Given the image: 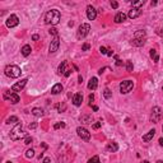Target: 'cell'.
Instances as JSON below:
<instances>
[{"label": "cell", "mask_w": 163, "mask_h": 163, "mask_svg": "<svg viewBox=\"0 0 163 163\" xmlns=\"http://www.w3.org/2000/svg\"><path fill=\"white\" fill-rule=\"evenodd\" d=\"M60 18H61V15H60V12L58 9H51L45 15V22L47 24H51V26H56L60 22Z\"/></svg>", "instance_id": "6da1fadb"}, {"label": "cell", "mask_w": 163, "mask_h": 163, "mask_svg": "<svg viewBox=\"0 0 163 163\" xmlns=\"http://www.w3.org/2000/svg\"><path fill=\"white\" fill-rule=\"evenodd\" d=\"M22 126H23V124H22V122H18V124L13 128V130L10 131V134H9L10 139L12 140H21V139H23V138H27V134L22 130Z\"/></svg>", "instance_id": "7a4b0ae2"}, {"label": "cell", "mask_w": 163, "mask_h": 163, "mask_svg": "<svg viewBox=\"0 0 163 163\" xmlns=\"http://www.w3.org/2000/svg\"><path fill=\"white\" fill-rule=\"evenodd\" d=\"M5 74L9 77V78H19L21 74H22V70L19 66L17 65H8L5 68Z\"/></svg>", "instance_id": "3957f363"}, {"label": "cell", "mask_w": 163, "mask_h": 163, "mask_svg": "<svg viewBox=\"0 0 163 163\" xmlns=\"http://www.w3.org/2000/svg\"><path fill=\"white\" fill-rule=\"evenodd\" d=\"M89 31H91V26L88 23H83L79 26V28H78V33H77V37L82 40V38H84L85 36L89 33Z\"/></svg>", "instance_id": "277c9868"}, {"label": "cell", "mask_w": 163, "mask_h": 163, "mask_svg": "<svg viewBox=\"0 0 163 163\" xmlns=\"http://www.w3.org/2000/svg\"><path fill=\"white\" fill-rule=\"evenodd\" d=\"M134 88V83L133 80H124L120 84V92L122 94H128L129 92H131V89Z\"/></svg>", "instance_id": "5b68a950"}, {"label": "cell", "mask_w": 163, "mask_h": 163, "mask_svg": "<svg viewBox=\"0 0 163 163\" xmlns=\"http://www.w3.org/2000/svg\"><path fill=\"white\" fill-rule=\"evenodd\" d=\"M7 27L8 28H13V27H17L18 24H19V18L15 15V14H12V15H9L8 17V19H7Z\"/></svg>", "instance_id": "8992f818"}, {"label": "cell", "mask_w": 163, "mask_h": 163, "mask_svg": "<svg viewBox=\"0 0 163 163\" xmlns=\"http://www.w3.org/2000/svg\"><path fill=\"white\" fill-rule=\"evenodd\" d=\"M77 133H78V136L79 138H82L83 140H88L91 139V133L87 130L85 128H82V126H79V128L77 129Z\"/></svg>", "instance_id": "52a82bcc"}, {"label": "cell", "mask_w": 163, "mask_h": 163, "mask_svg": "<svg viewBox=\"0 0 163 163\" xmlns=\"http://www.w3.org/2000/svg\"><path fill=\"white\" fill-rule=\"evenodd\" d=\"M159 118H161V108H159L158 106H155V107H153V110H152L151 121L152 122H158Z\"/></svg>", "instance_id": "ba28073f"}, {"label": "cell", "mask_w": 163, "mask_h": 163, "mask_svg": "<svg viewBox=\"0 0 163 163\" xmlns=\"http://www.w3.org/2000/svg\"><path fill=\"white\" fill-rule=\"evenodd\" d=\"M59 46H60V38H59V36H56V37H54V40H52L51 43H50V47H48L50 52H51V54H52V52H56Z\"/></svg>", "instance_id": "9c48e42d"}, {"label": "cell", "mask_w": 163, "mask_h": 163, "mask_svg": "<svg viewBox=\"0 0 163 163\" xmlns=\"http://www.w3.org/2000/svg\"><path fill=\"white\" fill-rule=\"evenodd\" d=\"M27 79H22L21 82H18V83H15V84H13L12 87V91L15 93V92H21L22 89H23L24 87H26V84H27Z\"/></svg>", "instance_id": "30bf717a"}, {"label": "cell", "mask_w": 163, "mask_h": 163, "mask_svg": "<svg viewBox=\"0 0 163 163\" xmlns=\"http://www.w3.org/2000/svg\"><path fill=\"white\" fill-rule=\"evenodd\" d=\"M4 98L5 99H9L12 105H15L19 102V96L17 93H5L4 94Z\"/></svg>", "instance_id": "8fae6325"}, {"label": "cell", "mask_w": 163, "mask_h": 163, "mask_svg": "<svg viewBox=\"0 0 163 163\" xmlns=\"http://www.w3.org/2000/svg\"><path fill=\"white\" fill-rule=\"evenodd\" d=\"M87 17H88L89 21H94L96 17H97V10L94 9L92 5H88V7H87Z\"/></svg>", "instance_id": "7c38bea8"}, {"label": "cell", "mask_w": 163, "mask_h": 163, "mask_svg": "<svg viewBox=\"0 0 163 163\" xmlns=\"http://www.w3.org/2000/svg\"><path fill=\"white\" fill-rule=\"evenodd\" d=\"M140 14H141V10L140 9H136V8H131L130 10H129V14L128 17L129 18H131V19H135V18H138Z\"/></svg>", "instance_id": "4fadbf2b"}, {"label": "cell", "mask_w": 163, "mask_h": 163, "mask_svg": "<svg viewBox=\"0 0 163 163\" xmlns=\"http://www.w3.org/2000/svg\"><path fill=\"white\" fill-rule=\"evenodd\" d=\"M83 102V94L82 93H75L73 97V103L75 106H80Z\"/></svg>", "instance_id": "5bb4252c"}, {"label": "cell", "mask_w": 163, "mask_h": 163, "mask_svg": "<svg viewBox=\"0 0 163 163\" xmlns=\"http://www.w3.org/2000/svg\"><path fill=\"white\" fill-rule=\"evenodd\" d=\"M97 87H98V79H97V78H91V80L88 83V89L96 91Z\"/></svg>", "instance_id": "9a60e30c"}, {"label": "cell", "mask_w": 163, "mask_h": 163, "mask_svg": "<svg viewBox=\"0 0 163 163\" xmlns=\"http://www.w3.org/2000/svg\"><path fill=\"white\" fill-rule=\"evenodd\" d=\"M154 135H155V130L152 129V130H149L145 135H143V140H144V141H151V140L154 138Z\"/></svg>", "instance_id": "2e32d148"}, {"label": "cell", "mask_w": 163, "mask_h": 163, "mask_svg": "<svg viewBox=\"0 0 163 163\" xmlns=\"http://www.w3.org/2000/svg\"><path fill=\"white\" fill-rule=\"evenodd\" d=\"M62 92V85L60 84V83H58V84H55L54 87H52V89H51V93L52 94H59V93H61Z\"/></svg>", "instance_id": "e0dca14e"}, {"label": "cell", "mask_w": 163, "mask_h": 163, "mask_svg": "<svg viewBox=\"0 0 163 163\" xmlns=\"http://www.w3.org/2000/svg\"><path fill=\"white\" fill-rule=\"evenodd\" d=\"M107 151L108 152H117L118 151V145H117V143H115V141H111V143H108L107 144Z\"/></svg>", "instance_id": "ac0fdd59"}, {"label": "cell", "mask_w": 163, "mask_h": 163, "mask_svg": "<svg viewBox=\"0 0 163 163\" xmlns=\"http://www.w3.org/2000/svg\"><path fill=\"white\" fill-rule=\"evenodd\" d=\"M125 19H126V14H124V13H117L115 15V23H121Z\"/></svg>", "instance_id": "d6986e66"}, {"label": "cell", "mask_w": 163, "mask_h": 163, "mask_svg": "<svg viewBox=\"0 0 163 163\" xmlns=\"http://www.w3.org/2000/svg\"><path fill=\"white\" fill-rule=\"evenodd\" d=\"M144 43H145V41H144L143 38H134V40H131V45H133V46L140 47V46H143Z\"/></svg>", "instance_id": "ffe728a7"}, {"label": "cell", "mask_w": 163, "mask_h": 163, "mask_svg": "<svg viewBox=\"0 0 163 163\" xmlns=\"http://www.w3.org/2000/svg\"><path fill=\"white\" fill-rule=\"evenodd\" d=\"M92 116L91 115H84V116L80 117V122H83V124H85V125H88V124H92Z\"/></svg>", "instance_id": "44dd1931"}, {"label": "cell", "mask_w": 163, "mask_h": 163, "mask_svg": "<svg viewBox=\"0 0 163 163\" xmlns=\"http://www.w3.org/2000/svg\"><path fill=\"white\" fill-rule=\"evenodd\" d=\"M21 51H22V55H23V56H28V55L31 54L32 48H31L29 45H24V46L22 47V50H21Z\"/></svg>", "instance_id": "7402d4cb"}, {"label": "cell", "mask_w": 163, "mask_h": 163, "mask_svg": "<svg viewBox=\"0 0 163 163\" xmlns=\"http://www.w3.org/2000/svg\"><path fill=\"white\" fill-rule=\"evenodd\" d=\"M32 115L36 117H41L42 115H43V110L42 108H38V107H36V108H33L32 110Z\"/></svg>", "instance_id": "603a6c76"}, {"label": "cell", "mask_w": 163, "mask_h": 163, "mask_svg": "<svg viewBox=\"0 0 163 163\" xmlns=\"http://www.w3.org/2000/svg\"><path fill=\"white\" fill-rule=\"evenodd\" d=\"M151 58L153 59L154 62H158V61H159V55H158V52H157L154 48H152L151 50Z\"/></svg>", "instance_id": "cb8c5ba5"}, {"label": "cell", "mask_w": 163, "mask_h": 163, "mask_svg": "<svg viewBox=\"0 0 163 163\" xmlns=\"http://www.w3.org/2000/svg\"><path fill=\"white\" fill-rule=\"evenodd\" d=\"M65 66H66V61H62V62L59 65L58 73L60 74V75H61V74H65V73H64V71H66V70H65Z\"/></svg>", "instance_id": "d4e9b609"}, {"label": "cell", "mask_w": 163, "mask_h": 163, "mask_svg": "<svg viewBox=\"0 0 163 163\" xmlns=\"http://www.w3.org/2000/svg\"><path fill=\"white\" fill-rule=\"evenodd\" d=\"M18 122H19V120L17 116H10L7 120V124H18Z\"/></svg>", "instance_id": "484cf974"}, {"label": "cell", "mask_w": 163, "mask_h": 163, "mask_svg": "<svg viewBox=\"0 0 163 163\" xmlns=\"http://www.w3.org/2000/svg\"><path fill=\"white\" fill-rule=\"evenodd\" d=\"M134 38H145V31H138V32H135V36H134Z\"/></svg>", "instance_id": "4316f807"}, {"label": "cell", "mask_w": 163, "mask_h": 163, "mask_svg": "<svg viewBox=\"0 0 163 163\" xmlns=\"http://www.w3.org/2000/svg\"><path fill=\"white\" fill-rule=\"evenodd\" d=\"M103 96H105V98H106V99H110V98L112 97V92H111L110 89H107V88H106V89H105V92H103Z\"/></svg>", "instance_id": "83f0119b"}, {"label": "cell", "mask_w": 163, "mask_h": 163, "mask_svg": "<svg viewBox=\"0 0 163 163\" xmlns=\"http://www.w3.org/2000/svg\"><path fill=\"white\" fill-rule=\"evenodd\" d=\"M144 0H140V1H135V3H133V8H136V9H139V7L141 5H144Z\"/></svg>", "instance_id": "f1b7e54d"}, {"label": "cell", "mask_w": 163, "mask_h": 163, "mask_svg": "<svg viewBox=\"0 0 163 163\" xmlns=\"http://www.w3.org/2000/svg\"><path fill=\"white\" fill-rule=\"evenodd\" d=\"M26 157L27 158H33L35 157V151L33 149H28V151L26 152Z\"/></svg>", "instance_id": "f546056e"}, {"label": "cell", "mask_w": 163, "mask_h": 163, "mask_svg": "<svg viewBox=\"0 0 163 163\" xmlns=\"http://www.w3.org/2000/svg\"><path fill=\"white\" fill-rule=\"evenodd\" d=\"M65 110H66V105H65V103H60V105L58 106V111L60 112V114H61V112H64Z\"/></svg>", "instance_id": "4dcf8cb0"}, {"label": "cell", "mask_w": 163, "mask_h": 163, "mask_svg": "<svg viewBox=\"0 0 163 163\" xmlns=\"http://www.w3.org/2000/svg\"><path fill=\"white\" fill-rule=\"evenodd\" d=\"M88 163H101L99 162V157H98V155H94L93 158H91V159L88 161Z\"/></svg>", "instance_id": "1f68e13d"}, {"label": "cell", "mask_w": 163, "mask_h": 163, "mask_svg": "<svg viewBox=\"0 0 163 163\" xmlns=\"http://www.w3.org/2000/svg\"><path fill=\"white\" fill-rule=\"evenodd\" d=\"M133 68H134V66H133V62H131V61H126V70L131 73V71H133Z\"/></svg>", "instance_id": "d6a6232c"}, {"label": "cell", "mask_w": 163, "mask_h": 163, "mask_svg": "<svg viewBox=\"0 0 163 163\" xmlns=\"http://www.w3.org/2000/svg\"><path fill=\"white\" fill-rule=\"evenodd\" d=\"M60 128H65V122H58V124L54 125V129H55V130H58V129H60Z\"/></svg>", "instance_id": "836d02e7"}, {"label": "cell", "mask_w": 163, "mask_h": 163, "mask_svg": "<svg viewBox=\"0 0 163 163\" xmlns=\"http://www.w3.org/2000/svg\"><path fill=\"white\" fill-rule=\"evenodd\" d=\"M48 32H50V35H54V36H55V37H56V36H58V29H56V28H55V27H51V28H50V31H48Z\"/></svg>", "instance_id": "e575fe53"}, {"label": "cell", "mask_w": 163, "mask_h": 163, "mask_svg": "<svg viewBox=\"0 0 163 163\" xmlns=\"http://www.w3.org/2000/svg\"><path fill=\"white\" fill-rule=\"evenodd\" d=\"M91 48V45L89 43H83V46H82V51H88Z\"/></svg>", "instance_id": "d590c367"}, {"label": "cell", "mask_w": 163, "mask_h": 163, "mask_svg": "<svg viewBox=\"0 0 163 163\" xmlns=\"http://www.w3.org/2000/svg\"><path fill=\"white\" fill-rule=\"evenodd\" d=\"M32 141H33V139H32L31 136H27V138L24 139V144H27V145H28V144H31Z\"/></svg>", "instance_id": "8d00e7d4"}, {"label": "cell", "mask_w": 163, "mask_h": 163, "mask_svg": "<svg viewBox=\"0 0 163 163\" xmlns=\"http://www.w3.org/2000/svg\"><path fill=\"white\" fill-rule=\"evenodd\" d=\"M101 126H102V122H96V124H93V125H92V128H93L94 130H97V129H99V128H101Z\"/></svg>", "instance_id": "74e56055"}, {"label": "cell", "mask_w": 163, "mask_h": 163, "mask_svg": "<svg viewBox=\"0 0 163 163\" xmlns=\"http://www.w3.org/2000/svg\"><path fill=\"white\" fill-rule=\"evenodd\" d=\"M111 7H112L114 9H117V8H118V3H117V1H111Z\"/></svg>", "instance_id": "f35d334b"}, {"label": "cell", "mask_w": 163, "mask_h": 163, "mask_svg": "<svg viewBox=\"0 0 163 163\" xmlns=\"http://www.w3.org/2000/svg\"><path fill=\"white\" fill-rule=\"evenodd\" d=\"M99 51H101V54H103V55H107V52H108V51H107V48H106V47H101V48H99Z\"/></svg>", "instance_id": "ab89813d"}, {"label": "cell", "mask_w": 163, "mask_h": 163, "mask_svg": "<svg viewBox=\"0 0 163 163\" xmlns=\"http://www.w3.org/2000/svg\"><path fill=\"white\" fill-rule=\"evenodd\" d=\"M88 99H89V106H92V102L94 101V96H93V94H89Z\"/></svg>", "instance_id": "60d3db41"}, {"label": "cell", "mask_w": 163, "mask_h": 163, "mask_svg": "<svg viewBox=\"0 0 163 163\" xmlns=\"http://www.w3.org/2000/svg\"><path fill=\"white\" fill-rule=\"evenodd\" d=\"M28 128L31 129V130H33V129L37 128V122H32V124H29V126Z\"/></svg>", "instance_id": "b9f144b4"}, {"label": "cell", "mask_w": 163, "mask_h": 163, "mask_svg": "<svg viewBox=\"0 0 163 163\" xmlns=\"http://www.w3.org/2000/svg\"><path fill=\"white\" fill-rule=\"evenodd\" d=\"M38 38H40V36H38V35H33V36H32V40H33V41H37Z\"/></svg>", "instance_id": "7bdbcfd3"}, {"label": "cell", "mask_w": 163, "mask_h": 163, "mask_svg": "<svg viewBox=\"0 0 163 163\" xmlns=\"http://www.w3.org/2000/svg\"><path fill=\"white\" fill-rule=\"evenodd\" d=\"M50 162H51V159H50L48 157H46V158L43 159V163H50Z\"/></svg>", "instance_id": "ee69618b"}, {"label": "cell", "mask_w": 163, "mask_h": 163, "mask_svg": "<svg viewBox=\"0 0 163 163\" xmlns=\"http://www.w3.org/2000/svg\"><path fill=\"white\" fill-rule=\"evenodd\" d=\"M112 55H114V51L108 50V52H107V56H112Z\"/></svg>", "instance_id": "f6af8a7d"}, {"label": "cell", "mask_w": 163, "mask_h": 163, "mask_svg": "<svg viewBox=\"0 0 163 163\" xmlns=\"http://www.w3.org/2000/svg\"><path fill=\"white\" fill-rule=\"evenodd\" d=\"M70 73H71V70H66V71H65V77H69Z\"/></svg>", "instance_id": "bcb514c9"}, {"label": "cell", "mask_w": 163, "mask_h": 163, "mask_svg": "<svg viewBox=\"0 0 163 163\" xmlns=\"http://www.w3.org/2000/svg\"><path fill=\"white\" fill-rule=\"evenodd\" d=\"M157 4H158V3H157V1H152V3H151V5H152V7H155V5H157Z\"/></svg>", "instance_id": "7dc6e473"}, {"label": "cell", "mask_w": 163, "mask_h": 163, "mask_svg": "<svg viewBox=\"0 0 163 163\" xmlns=\"http://www.w3.org/2000/svg\"><path fill=\"white\" fill-rule=\"evenodd\" d=\"M159 145H161V147H163V138H161V139H159Z\"/></svg>", "instance_id": "c3c4849f"}, {"label": "cell", "mask_w": 163, "mask_h": 163, "mask_svg": "<svg viewBox=\"0 0 163 163\" xmlns=\"http://www.w3.org/2000/svg\"><path fill=\"white\" fill-rule=\"evenodd\" d=\"M78 80H79V83H82V82H83V77H82V75H79V78H78Z\"/></svg>", "instance_id": "681fc988"}, {"label": "cell", "mask_w": 163, "mask_h": 163, "mask_svg": "<svg viewBox=\"0 0 163 163\" xmlns=\"http://www.w3.org/2000/svg\"><path fill=\"white\" fill-rule=\"evenodd\" d=\"M92 108H93V111H98V107H97V106H93Z\"/></svg>", "instance_id": "f907efd6"}, {"label": "cell", "mask_w": 163, "mask_h": 163, "mask_svg": "<svg viewBox=\"0 0 163 163\" xmlns=\"http://www.w3.org/2000/svg\"><path fill=\"white\" fill-rule=\"evenodd\" d=\"M155 163H163V161H157Z\"/></svg>", "instance_id": "816d5d0a"}, {"label": "cell", "mask_w": 163, "mask_h": 163, "mask_svg": "<svg viewBox=\"0 0 163 163\" xmlns=\"http://www.w3.org/2000/svg\"><path fill=\"white\" fill-rule=\"evenodd\" d=\"M143 163H149V161H144V162Z\"/></svg>", "instance_id": "f5cc1de1"}, {"label": "cell", "mask_w": 163, "mask_h": 163, "mask_svg": "<svg viewBox=\"0 0 163 163\" xmlns=\"http://www.w3.org/2000/svg\"><path fill=\"white\" fill-rule=\"evenodd\" d=\"M7 163H12V162H7Z\"/></svg>", "instance_id": "db71d44e"}, {"label": "cell", "mask_w": 163, "mask_h": 163, "mask_svg": "<svg viewBox=\"0 0 163 163\" xmlns=\"http://www.w3.org/2000/svg\"><path fill=\"white\" fill-rule=\"evenodd\" d=\"M162 131H163V126H162Z\"/></svg>", "instance_id": "11a10c76"}, {"label": "cell", "mask_w": 163, "mask_h": 163, "mask_svg": "<svg viewBox=\"0 0 163 163\" xmlns=\"http://www.w3.org/2000/svg\"><path fill=\"white\" fill-rule=\"evenodd\" d=\"M162 91H163V87H162Z\"/></svg>", "instance_id": "9f6ffc18"}]
</instances>
